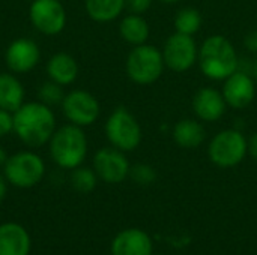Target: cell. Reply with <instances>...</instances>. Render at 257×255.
<instances>
[{
    "label": "cell",
    "mask_w": 257,
    "mask_h": 255,
    "mask_svg": "<svg viewBox=\"0 0 257 255\" xmlns=\"http://www.w3.org/2000/svg\"><path fill=\"white\" fill-rule=\"evenodd\" d=\"M87 15L96 23L116 20L125 8V0H84Z\"/></svg>",
    "instance_id": "44dd1931"
},
{
    "label": "cell",
    "mask_w": 257,
    "mask_h": 255,
    "mask_svg": "<svg viewBox=\"0 0 257 255\" xmlns=\"http://www.w3.org/2000/svg\"><path fill=\"white\" fill-rule=\"evenodd\" d=\"M6 191H8V180L5 179V176H0V203L6 195Z\"/></svg>",
    "instance_id": "f546056e"
},
{
    "label": "cell",
    "mask_w": 257,
    "mask_h": 255,
    "mask_svg": "<svg viewBox=\"0 0 257 255\" xmlns=\"http://www.w3.org/2000/svg\"><path fill=\"white\" fill-rule=\"evenodd\" d=\"M32 26L42 35H59L66 26V11L60 0H33L29 8Z\"/></svg>",
    "instance_id": "ba28073f"
},
{
    "label": "cell",
    "mask_w": 257,
    "mask_h": 255,
    "mask_svg": "<svg viewBox=\"0 0 257 255\" xmlns=\"http://www.w3.org/2000/svg\"><path fill=\"white\" fill-rule=\"evenodd\" d=\"M39 60H41V50L38 44L29 38L14 39L5 51L6 66L14 74L30 72L39 63Z\"/></svg>",
    "instance_id": "7c38bea8"
},
{
    "label": "cell",
    "mask_w": 257,
    "mask_h": 255,
    "mask_svg": "<svg viewBox=\"0 0 257 255\" xmlns=\"http://www.w3.org/2000/svg\"><path fill=\"white\" fill-rule=\"evenodd\" d=\"M119 32L123 41H126L128 44L142 45L149 38V24L139 14H130L120 21Z\"/></svg>",
    "instance_id": "ffe728a7"
},
{
    "label": "cell",
    "mask_w": 257,
    "mask_h": 255,
    "mask_svg": "<svg viewBox=\"0 0 257 255\" xmlns=\"http://www.w3.org/2000/svg\"><path fill=\"white\" fill-rule=\"evenodd\" d=\"M130 162L116 147H104L95 153L93 170L105 183H120L130 176Z\"/></svg>",
    "instance_id": "8fae6325"
},
{
    "label": "cell",
    "mask_w": 257,
    "mask_h": 255,
    "mask_svg": "<svg viewBox=\"0 0 257 255\" xmlns=\"http://www.w3.org/2000/svg\"><path fill=\"white\" fill-rule=\"evenodd\" d=\"M256 86L253 78L244 71H235L226 78L223 87V96L227 105L233 108H245L254 99Z\"/></svg>",
    "instance_id": "4fadbf2b"
},
{
    "label": "cell",
    "mask_w": 257,
    "mask_h": 255,
    "mask_svg": "<svg viewBox=\"0 0 257 255\" xmlns=\"http://www.w3.org/2000/svg\"><path fill=\"white\" fill-rule=\"evenodd\" d=\"M60 2H63V0H60Z\"/></svg>",
    "instance_id": "e575fe53"
},
{
    "label": "cell",
    "mask_w": 257,
    "mask_h": 255,
    "mask_svg": "<svg viewBox=\"0 0 257 255\" xmlns=\"http://www.w3.org/2000/svg\"><path fill=\"white\" fill-rule=\"evenodd\" d=\"M152 255H154V254H152Z\"/></svg>",
    "instance_id": "d590c367"
},
{
    "label": "cell",
    "mask_w": 257,
    "mask_h": 255,
    "mask_svg": "<svg viewBox=\"0 0 257 255\" xmlns=\"http://www.w3.org/2000/svg\"><path fill=\"white\" fill-rule=\"evenodd\" d=\"M160 2H163V3H167V5H170V3H176V2H179V0H160Z\"/></svg>",
    "instance_id": "d6a6232c"
},
{
    "label": "cell",
    "mask_w": 257,
    "mask_h": 255,
    "mask_svg": "<svg viewBox=\"0 0 257 255\" xmlns=\"http://www.w3.org/2000/svg\"><path fill=\"white\" fill-rule=\"evenodd\" d=\"M202 26L200 12L194 8H184L178 12L175 18V27L178 33L193 36Z\"/></svg>",
    "instance_id": "7402d4cb"
},
{
    "label": "cell",
    "mask_w": 257,
    "mask_h": 255,
    "mask_svg": "<svg viewBox=\"0 0 257 255\" xmlns=\"http://www.w3.org/2000/svg\"><path fill=\"white\" fill-rule=\"evenodd\" d=\"M248 152L245 137L236 129H226L217 134L208 149L211 161L223 168L238 165Z\"/></svg>",
    "instance_id": "52a82bcc"
},
{
    "label": "cell",
    "mask_w": 257,
    "mask_h": 255,
    "mask_svg": "<svg viewBox=\"0 0 257 255\" xmlns=\"http://www.w3.org/2000/svg\"><path fill=\"white\" fill-rule=\"evenodd\" d=\"M105 135L113 147L122 152H131L142 141V128L126 108L119 107L107 119Z\"/></svg>",
    "instance_id": "8992f818"
},
{
    "label": "cell",
    "mask_w": 257,
    "mask_h": 255,
    "mask_svg": "<svg viewBox=\"0 0 257 255\" xmlns=\"http://www.w3.org/2000/svg\"><path fill=\"white\" fill-rule=\"evenodd\" d=\"M202 72L211 80H226L239 69V59L232 42L221 36H209L199 50Z\"/></svg>",
    "instance_id": "7a4b0ae2"
},
{
    "label": "cell",
    "mask_w": 257,
    "mask_h": 255,
    "mask_svg": "<svg viewBox=\"0 0 257 255\" xmlns=\"http://www.w3.org/2000/svg\"><path fill=\"white\" fill-rule=\"evenodd\" d=\"M251 71H253V75H254V78H256V81H257V59L254 60V63H253V68H251Z\"/></svg>",
    "instance_id": "1f68e13d"
},
{
    "label": "cell",
    "mask_w": 257,
    "mask_h": 255,
    "mask_svg": "<svg viewBox=\"0 0 257 255\" xmlns=\"http://www.w3.org/2000/svg\"><path fill=\"white\" fill-rule=\"evenodd\" d=\"M38 96H39V101L48 107H53V105H59L62 104L63 98H65V93H63V89L62 86H59L57 83L54 81H45L41 84L39 90H38Z\"/></svg>",
    "instance_id": "cb8c5ba5"
},
{
    "label": "cell",
    "mask_w": 257,
    "mask_h": 255,
    "mask_svg": "<svg viewBox=\"0 0 257 255\" xmlns=\"http://www.w3.org/2000/svg\"><path fill=\"white\" fill-rule=\"evenodd\" d=\"M164 68L163 53L154 45H136L126 59V74L137 84L155 83Z\"/></svg>",
    "instance_id": "5b68a950"
},
{
    "label": "cell",
    "mask_w": 257,
    "mask_h": 255,
    "mask_svg": "<svg viewBox=\"0 0 257 255\" xmlns=\"http://www.w3.org/2000/svg\"><path fill=\"white\" fill-rule=\"evenodd\" d=\"M45 174L42 158L30 150L17 152L8 158L3 167V176L15 188H32L38 185Z\"/></svg>",
    "instance_id": "277c9868"
},
{
    "label": "cell",
    "mask_w": 257,
    "mask_h": 255,
    "mask_svg": "<svg viewBox=\"0 0 257 255\" xmlns=\"http://www.w3.org/2000/svg\"><path fill=\"white\" fill-rule=\"evenodd\" d=\"M8 158H9V156L6 155L5 149H3V147H0V167H5V164H6Z\"/></svg>",
    "instance_id": "4dcf8cb0"
},
{
    "label": "cell",
    "mask_w": 257,
    "mask_h": 255,
    "mask_svg": "<svg viewBox=\"0 0 257 255\" xmlns=\"http://www.w3.org/2000/svg\"><path fill=\"white\" fill-rule=\"evenodd\" d=\"M14 132V116L12 113L0 108V138Z\"/></svg>",
    "instance_id": "484cf974"
},
{
    "label": "cell",
    "mask_w": 257,
    "mask_h": 255,
    "mask_svg": "<svg viewBox=\"0 0 257 255\" xmlns=\"http://www.w3.org/2000/svg\"><path fill=\"white\" fill-rule=\"evenodd\" d=\"M27 2H33V0H27Z\"/></svg>",
    "instance_id": "836d02e7"
},
{
    "label": "cell",
    "mask_w": 257,
    "mask_h": 255,
    "mask_svg": "<svg viewBox=\"0 0 257 255\" xmlns=\"http://www.w3.org/2000/svg\"><path fill=\"white\" fill-rule=\"evenodd\" d=\"M30 236L26 228L17 222L0 225V255H29Z\"/></svg>",
    "instance_id": "2e32d148"
},
{
    "label": "cell",
    "mask_w": 257,
    "mask_h": 255,
    "mask_svg": "<svg viewBox=\"0 0 257 255\" xmlns=\"http://www.w3.org/2000/svg\"><path fill=\"white\" fill-rule=\"evenodd\" d=\"M130 177L139 185H151L157 179V173L151 165L137 164L130 168Z\"/></svg>",
    "instance_id": "d4e9b609"
},
{
    "label": "cell",
    "mask_w": 257,
    "mask_h": 255,
    "mask_svg": "<svg viewBox=\"0 0 257 255\" xmlns=\"http://www.w3.org/2000/svg\"><path fill=\"white\" fill-rule=\"evenodd\" d=\"M226 101L224 96L211 87L200 89L193 98V110L205 122H215L218 120L226 111Z\"/></svg>",
    "instance_id": "9a60e30c"
},
{
    "label": "cell",
    "mask_w": 257,
    "mask_h": 255,
    "mask_svg": "<svg viewBox=\"0 0 257 255\" xmlns=\"http://www.w3.org/2000/svg\"><path fill=\"white\" fill-rule=\"evenodd\" d=\"M244 45L251 51V53H257V30L250 32L245 39H244Z\"/></svg>",
    "instance_id": "83f0119b"
},
{
    "label": "cell",
    "mask_w": 257,
    "mask_h": 255,
    "mask_svg": "<svg viewBox=\"0 0 257 255\" xmlns=\"http://www.w3.org/2000/svg\"><path fill=\"white\" fill-rule=\"evenodd\" d=\"M47 74L48 78L59 86H69L78 75L77 60L68 53H56L47 62Z\"/></svg>",
    "instance_id": "e0dca14e"
},
{
    "label": "cell",
    "mask_w": 257,
    "mask_h": 255,
    "mask_svg": "<svg viewBox=\"0 0 257 255\" xmlns=\"http://www.w3.org/2000/svg\"><path fill=\"white\" fill-rule=\"evenodd\" d=\"M14 116V132L29 147L38 149L47 144L54 134L56 116L53 110L38 102H24Z\"/></svg>",
    "instance_id": "6da1fadb"
},
{
    "label": "cell",
    "mask_w": 257,
    "mask_h": 255,
    "mask_svg": "<svg viewBox=\"0 0 257 255\" xmlns=\"http://www.w3.org/2000/svg\"><path fill=\"white\" fill-rule=\"evenodd\" d=\"M96 180H98V176H96L95 170H90V168H86L81 165L72 170L71 185L77 192H81V194L92 192L96 186Z\"/></svg>",
    "instance_id": "603a6c76"
},
{
    "label": "cell",
    "mask_w": 257,
    "mask_h": 255,
    "mask_svg": "<svg viewBox=\"0 0 257 255\" xmlns=\"http://www.w3.org/2000/svg\"><path fill=\"white\" fill-rule=\"evenodd\" d=\"M60 105L66 120L80 128L92 125L99 116V104L96 98L86 90L77 89L66 93Z\"/></svg>",
    "instance_id": "9c48e42d"
},
{
    "label": "cell",
    "mask_w": 257,
    "mask_h": 255,
    "mask_svg": "<svg viewBox=\"0 0 257 255\" xmlns=\"http://www.w3.org/2000/svg\"><path fill=\"white\" fill-rule=\"evenodd\" d=\"M247 143H248V152H250V155L257 161V132L250 138V141H247Z\"/></svg>",
    "instance_id": "f1b7e54d"
},
{
    "label": "cell",
    "mask_w": 257,
    "mask_h": 255,
    "mask_svg": "<svg viewBox=\"0 0 257 255\" xmlns=\"http://www.w3.org/2000/svg\"><path fill=\"white\" fill-rule=\"evenodd\" d=\"M24 104V87L21 81L8 72L0 74V108L9 113L17 111Z\"/></svg>",
    "instance_id": "ac0fdd59"
},
{
    "label": "cell",
    "mask_w": 257,
    "mask_h": 255,
    "mask_svg": "<svg viewBox=\"0 0 257 255\" xmlns=\"http://www.w3.org/2000/svg\"><path fill=\"white\" fill-rule=\"evenodd\" d=\"M152 5V0H125V8L131 14H143Z\"/></svg>",
    "instance_id": "4316f807"
},
{
    "label": "cell",
    "mask_w": 257,
    "mask_h": 255,
    "mask_svg": "<svg viewBox=\"0 0 257 255\" xmlns=\"http://www.w3.org/2000/svg\"><path fill=\"white\" fill-rule=\"evenodd\" d=\"M197 56L199 54L194 39L190 35H184L178 32L166 41L163 50L164 65H167L170 69L176 72L188 71L196 63Z\"/></svg>",
    "instance_id": "30bf717a"
},
{
    "label": "cell",
    "mask_w": 257,
    "mask_h": 255,
    "mask_svg": "<svg viewBox=\"0 0 257 255\" xmlns=\"http://www.w3.org/2000/svg\"><path fill=\"white\" fill-rule=\"evenodd\" d=\"M50 156L63 170H74L83 164L87 155V138L80 126L63 125L50 138Z\"/></svg>",
    "instance_id": "3957f363"
},
{
    "label": "cell",
    "mask_w": 257,
    "mask_h": 255,
    "mask_svg": "<svg viewBox=\"0 0 257 255\" xmlns=\"http://www.w3.org/2000/svg\"><path fill=\"white\" fill-rule=\"evenodd\" d=\"M152 240L139 228H128L116 234L111 242L113 255H152Z\"/></svg>",
    "instance_id": "5bb4252c"
},
{
    "label": "cell",
    "mask_w": 257,
    "mask_h": 255,
    "mask_svg": "<svg viewBox=\"0 0 257 255\" xmlns=\"http://www.w3.org/2000/svg\"><path fill=\"white\" fill-rule=\"evenodd\" d=\"M173 138L181 147L194 149V147H197V146H200L203 143L205 129L199 122H196L193 119H184V120H179L175 125Z\"/></svg>",
    "instance_id": "d6986e66"
}]
</instances>
